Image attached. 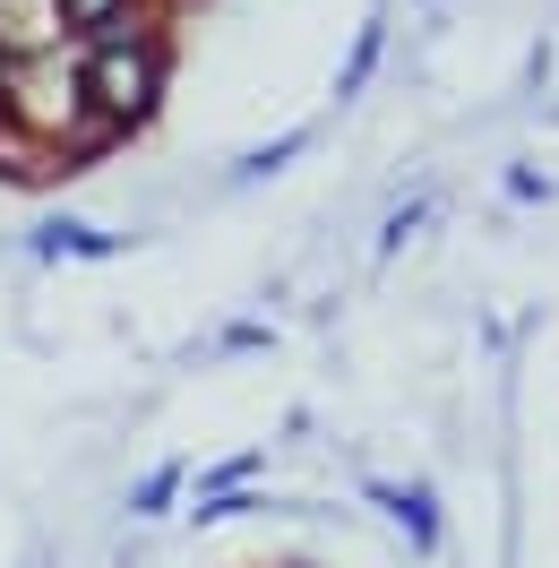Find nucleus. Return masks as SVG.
I'll list each match as a JSON object with an SVG mask.
<instances>
[{
	"instance_id": "f257e3e1",
	"label": "nucleus",
	"mask_w": 559,
	"mask_h": 568,
	"mask_svg": "<svg viewBox=\"0 0 559 568\" xmlns=\"http://www.w3.org/2000/svg\"><path fill=\"white\" fill-rule=\"evenodd\" d=\"M70 95H78V121H104L121 139H139L146 121L164 112V95H173V36H164V18L139 9V18H121L112 36L78 43Z\"/></svg>"
},
{
	"instance_id": "f03ea898",
	"label": "nucleus",
	"mask_w": 559,
	"mask_h": 568,
	"mask_svg": "<svg viewBox=\"0 0 559 568\" xmlns=\"http://www.w3.org/2000/svg\"><path fill=\"white\" fill-rule=\"evenodd\" d=\"M43 258V267H61V258H121V233H104V224H87V215H43L35 242H27Z\"/></svg>"
},
{
	"instance_id": "7ed1b4c3",
	"label": "nucleus",
	"mask_w": 559,
	"mask_h": 568,
	"mask_svg": "<svg viewBox=\"0 0 559 568\" xmlns=\"http://www.w3.org/2000/svg\"><path fill=\"white\" fill-rule=\"evenodd\" d=\"M362 491H370V499H379V508H387V517L405 526V542H414L421 560L439 551V491H430V483H405V491H396V483H379V474H370Z\"/></svg>"
},
{
	"instance_id": "20e7f679",
	"label": "nucleus",
	"mask_w": 559,
	"mask_h": 568,
	"mask_svg": "<svg viewBox=\"0 0 559 568\" xmlns=\"http://www.w3.org/2000/svg\"><path fill=\"white\" fill-rule=\"evenodd\" d=\"M311 146H318V130H311V121H302V130H276L267 146H242L224 181H233V190H258V181H276L284 164H293V155H311Z\"/></svg>"
},
{
	"instance_id": "39448f33",
	"label": "nucleus",
	"mask_w": 559,
	"mask_h": 568,
	"mask_svg": "<svg viewBox=\"0 0 559 568\" xmlns=\"http://www.w3.org/2000/svg\"><path fill=\"white\" fill-rule=\"evenodd\" d=\"M146 0H52V36L61 43H95V36H112L121 18H139Z\"/></svg>"
},
{
	"instance_id": "423d86ee",
	"label": "nucleus",
	"mask_w": 559,
	"mask_h": 568,
	"mask_svg": "<svg viewBox=\"0 0 559 568\" xmlns=\"http://www.w3.org/2000/svg\"><path fill=\"white\" fill-rule=\"evenodd\" d=\"M379 61H387V9H370L362 27H353V52H345V70H336V104H353L370 78H379Z\"/></svg>"
},
{
	"instance_id": "0eeeda50",
	"label": "nucleus",
	"mask_w": 559,
	"mask_h": 568,
	"mask_svg": "<svg viewBox=\"0 0 559 568\" xmlns=\"http://www.w3.org/2000/svg\"><path fill=\"white\" fill-rule=\"evenodd\" d=\"M181 491H190V465H155V474H146V483H139V491H130V517H173V499Z\"/></svg>"
},
{
	"instance_id": "6e6552de",
	"label": "nucleus",
	"mask_w": 559,
	"mask_h": 568,
	"mask_svg": "<svg viewBox=\"0 0 559 568\" xmlns=\"http://www.w3.org/2000/svg\"><path fill=\"white\" fill-rule=\"evenodd\" d=\"M421 224H430V199H405V207H396V215H387V224H379V258H396V250L414 242Z\"/></svg>"
},
{
	"instance_id": "1a4fd4ad",
	"label": "nucleus",
	"mask_w": 559,
	"mask_h": 568,
	"mask_svg": "<svg viewBox=\"0 0 559 568\" xmlns=\"http://www.w3.org/2000/svg\"><path fill=\"white\" fill-rule=\"evenodd\" d=\"M250 508H267V499H250V491H207L190 517H199V526H233V517H250Z\"/></svg>"
},
{
	"instance_id": "9d476101",
	"label": "nucleus",
	"mask_w": 559,
	"mask_h": 568,
	"mask_svg": "<svg viewBox=\"0 0 559 568\" xmlns=\"http://www.w3.org/2000/svg\"><path fill=\"white\" fill-rule=\"evenodd\" d=\"M258 465H267L258 448H250V457H224L215 474H199V499H207V491H250V474H258Z\"/></svg>"
},
{
	"instance_id": "9b49d317",
	"label": "nucleus",
	"mask_w": 559,
	"mask_h": 568,
	"mask_svg": "<svg viewBox=\"0 0 559 568\" xmlns=\"http://www.w3.org/2000/svg\"><path fill=\"white\" fill-rule=\"evenodd\" d=\"M276 345V327H258V320H233L224 327V354H267Z\"/></svg>"
},
{
	"instance_id": "f8f14e48",
	"label": "nucleus",
	"mask_w": 559,
	"mask_h": 568,
	"mask_svg": "<svg viewBox=\"0 0 559 568\" xmlns=\"http://www.w3.org/2000/svg\"><path fill=\"white\" fill-rule=\"evenodd\" d=\"M508 199H551V173H533V164H517V173H508Z\"/></svg>"
}]
</instances>
